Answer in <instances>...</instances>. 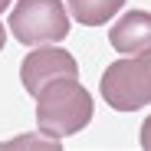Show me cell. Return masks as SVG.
I'll use <instances>...</instances> for the list:
<instances>
[{"instance_id": "obj_1", "label": "cell", "mask_w": 151, "mask_h": 151, "mask_svg": "<svg viewBox=\"0 0 151 151\" xmlns=\"http://www.w3.org/2000/svg\"><path fill=\"white\" fill-rule=\"evenodd\" d=\"M92 122V95L79 76L53 79L36 92V128L49 138H66Z\"/></svg>"}, {"instance_id": "obj_2", "label": "cell", "mask_w": 151, "mask_h": 151, "mask_svg": "<svg viewBox=\"0 0 151 151\" xmlns=\"http://www.w3.org/2000/svg\"><path fill=\"white\" fill-rule=\"evenodd\" d=\"M99 92H102L105 105L115 112H135L151 105V49L109 63Z\"/></svg>"}, {"instance_id": "obj_3", "label": "cell", "mask_w": 151, "mask_h": 151, "mask_svg": "<svg viewBox=\"0 0 151 151\" xmlns=\"http://www.w3.org/2000/svg\"><path fill=\"white\" fill-rule=\"evenodd\" d=\"M7 30L23 46L59 43L69 36V13L63 7V0H20L10 10Z\"/></svg>"}, {"instance_id": "obj_4", "label": "cell", "mask_w": 151, "mask_h": 151, "mask_svg": "<svg viewBox=\"0 0 151 151\" xmlns=\"http://www.w3.org/2000/svg\"><path fill=\"white\" fill-rule=\"evenodd\" d=\"M63 76H79V63H76L72 53L56 49V46L33 49L20 63V82L27 89V95H33V99L43 86H49L53 79H63Z\"/></svg>"}, {"instance_id": "obj_5", "label": "cell", "mask_w": 151, "mask_h": 151, "mask_svg": "<svg viewBox=\"0 0 151 151\" xmlns=\"http://www.w3.org/2000/svg\"><path fill=\"white\" fill-rule=\"evenodd\" d=\"M109 43L122 56H138L151 49V13L148 10H128L115 27L109 30Z\"/></svg>"}, {"instance_id": "obj_6", "label": "cell", "mask_w": 151, "mask_h": 151, "mask_svg": "<svg viewBox=\"0 0 151 151\" xmlns=\"http://www.w3.org/2000/svg\"><path fill=\"white\" fill-rule=\"evenodd\" d=\"M69 4V13L76 23H82V27H102L105 20H112L122 7L125 0H66Z\"/></svg>"}, {"instance_id": "obj_7", "label": "cell", "mask_w": 151, "mask_h": 151, "mask_svg": "<svg viewBox=\"0 0 151 151\" xmlns=\"http://www.w3.org/2000/svg\"><path fill=\"white\" fill-rule=\"evenodd\" d=\"M141 148L145 151H151V115L145 118V125H141Z\"/></svg>"}, {"instance_id": "obj_8", "label": "cell", "mask_w": 151, "mask_h": 151, "mask_svg": "<svg viewBox=\"0 0 151 151\" xmlns=\"http://www.w3.org/2000/svg\"><path fill=\"white\" fill-rule=\"evenodd\" d=\"M4 43H7V27L0 23V49H4Z\"/></svg>"}, {"instance_id": "obj_9", "label": "cell", "mask_w": 151, "mask_h": 151, "mask_svg": "<svg viewBox=\"0 0 151 151\" xmlns=\"http://www.w3.org/2000/svg\"><path fill=\"white\" fill-rule=\"evenodd\" d=\"M10 4H13V0H0V13H4V10H7Z\"/></svg>"}]
</instances>
